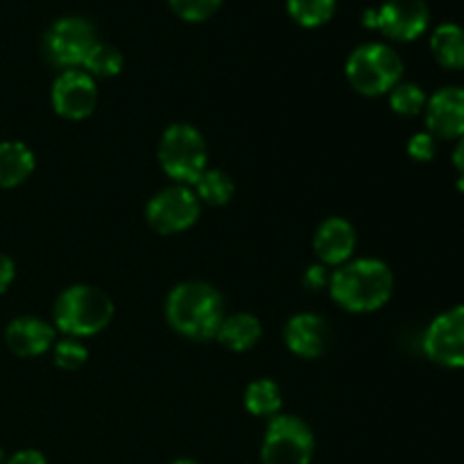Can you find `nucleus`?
Returning <instances> with one entry per match:
<instances>
[{
	"label": "nucleus",
	"mask_w": 464,
	"mask_h": 464,
	"mask_svg": "<svg viewBox=\"0 0 464 464\" xmlns=\"http://www.w3.org/2000/svg\"><path fill=\"white\" fill-rule=\"evenodd\" d=\"M36 157L23 140L0 143V188H16L34 172Z\"/></svg>",
	"instance_id": "obj_17"
},
{
	"label": "nucleus",
	"mask_w": 464,
	"mask_h": 464,
	"mask_svg": "<svg viewBox=\"0 0 464 464\" xmlns=\"http://www.w3.org/2000/svg\"><path fill=\"white\" fill-rule=\"evenodd\" d=\"M5 462H7V458H5V451L0 449V464H5Z\"/></svg>",
	"instance_id": "obj_32"
},
{
	"label": "nucleus",
	"mask_w": 464,
	"mask_h": 464,
	"mask_svg": "<svg viewBox=\"0 0 464 464\" xmlns=\"http://www.w3.org/2000/svg\"><path fill=\"white\" fill-rule=\"evenodd\" d=\"M426 125L435 139H460L464 136V89L444 86L426 102Z\"/></svg>",
	"instance_id": "obj_12"
},
{
	"label": "nucleus",
	"mask_w": 464,
	"mask_h": 464,
	"mask_svg": "<svg viewBox=\"0 0 464 464\" xmlns=\"http://www.w3.org/2000/svg\"><path fill=\"white\" fill-rule=\"evenodd\" d=\"M199 211H202V202L195 195L193 186L172 184L150 198L145 218L157 234L172 236L190 229L198 222Z\"/></svg>",
	"instance_id": "obj_7"
},
{
	"label": "nucleus",
	"mask_w": 464,
	"mask_h": 464,
	"mask_svg": "<svg viewBox=\"0 0 464 464\" xmlns=\"http://www.w3.org/2000/svg\"><path fill=\"white\" fill-rule=\"evenodd\" d=\"M170 464H199V462L188 460V458H181V460H175V462H170Z\"/></svg>",
	"instance_id": "obj_31"
},
{
	"label": "nucleus",
	"mask_w": 464,
	"mask_h": 464,
	"mask_svg": "<svg viewBox=\"0 0 464 464\" xmlns=\"http://www.w3.org/2000/svg\"><path fill=\"white\" fill-rule=\"evenodd\" d=\"M193 190L202 204H208V207H225L234 198L236 186L234 179L225 170H220V168H207L193 184Z\"/></svg>",
	"instance_id": "obj_20"
},
{
	"label": "nucleus",
	"mask_w": 464,
	"mask_h": 464,
	"mask_svg": "<svg viewBox=\"0 0 464 464\" xmlns=\"http://www.w3.org/2000/svg\"><path fill=\"white\" fill-rule=\"evenodd\" d=\"M430 21L424 0H385L376 9V30L392 41H415L426 32Z\"/></svg>",
	"instance_id": "obj_11"
},
{
	"label": "nucleus",
	"mask_w": 464,
	"mask_h": 464,
	"mask_svg": "<svg viewBox=\"0 0 464 464\" xmlns=\"http://www.w3.org/2000/svg\"><path fill=\"white\" fill-rule=\"evenodd\" d=\"M54 111L68 121H82L91 116L98 104V86L95 80L82 68H68L57 75L50 91Z\"/></svg>",
	"instance_id": "obj_10"
},
{
	"label": "nucleus",
	"mask_w": 464,
	"mask_h": 464,
	"mask_svg": "<svg viewBox=\"0 0 464 464\" xmlns=\"http://www.w3.org/2000/svg\"><path fill=\"white\" fill-rule=\"evenodd\" d=\"M285 344L299 358H320L329 352L331 326L317 313H297L284 331Z\"/></svg>",
	"instance_id": "obj_14"
},
{
	"label": "nucleus",
	"mask_w": 464,
	"mask_h": 464,
	"mask_svg": "<svg viewBox=\"0 0 464 464\" xmlns=\"http://www.w3.org/2000/svg\"><path fill=\"white\" fill-rule=\"evenodd\" d=\"M344 72L353 91L367 98H376L390 93L401 82L403 62L392 45L370 41L352 50Z\"/></svg>",
	"instance_id": "obj_4"
},
{
	"label": "nucleus",
	"mask_w": 464,
	"mask_h": 464,
	"mask_svg": "<svg viewBox=\"0 0 464 464\" xmlns=\"http://www.w3.org/2000/svg\"><path fill=\"white\" fill-rule=\"evenodd\" d=\"M54 365L62 367V370H80L86 361H89V349L82 344V340L77 338H63L59 343H54L53 347Z\"/></svg>",
	"instance_id": "obj_24"
},
{
	"label": "nucleus",
	"mask_w": 464,
	"mask_h": 464,
	"mask_svg": "<svg viewBox=\"0 0 464 464\" xmlns=\"http://www.w3.org/2000/svg\"><path fill=\"white\" fill-rule=\"evenodd\" d=\"M430 53L440 66L460 71L464 68V30L456 23H442L430 36Z\"/></svg>",
	"instance_id": "obj_18"
},
{
	"label": "nucleus",
	"mask_w": 464,
	"mask_h": 464,
	"mask_svg": "<svg viewBox=\"0 0 464 464\" xmlns=\"http://www.w3.org/2000/svg\"><path fill=\"white\" fill-rule=\"evenodd\" d=\"M5 464H48L45 456L41 451H34V449H23V451L14 453Z\"/></svg>",
	"instance_id": "obj_29"
},
{
	"label": "nucleus",
	"mask_w": 464,
	"mask_h": 464,
	"mask_svg": "<svg viewBox=\"0 0 464 464\" xmlns=\"http://www.w3.org/2000/svg\"><path fill=\"white\" fill-rule=\"evenodd\" d=\"M426 98L424 89L420 84H412V82H399L392 91H390V107L399 116H417L426 109Z\"/></svg>",
	"instance_id": "obj_23"
},
{
	"label": "nucleus",
	"mask_w": 464,
	"mask_h": 464,
	"mask_svg": "<svg viewBox=\"0 0 464 464\" xmlns=\"http://www.w3.org/2000/svg\"><path fill=\"white\" fill-rule=\"evenodd\" d=\"M394 275L381 258H352L331 272L329 293L349 313H374L390 302Z\"/></svg>",
	"instance_id": "obj_1"
},
{
	"label": "nucleus",
	"mask_w": 464,
	"mask_h": 464,
	"mask_svg": "<svg viewBox=\"0 0 464 464\" xmlns=\"http://www.w3.org/2000/svg\"><path fill=\"white\" fill-rule=\"evenodd\" d=\"M225 317V299L207 281H184L166 299L168 324L190 340H213Z\"/></svg>",
	"instance_id": "obj_2"
},
{
	"label": "nucleus",
	"mask_w": 464,
	"mask_h": 464,
	"mask_svg": "<svg viewBox=\"0 0 464 464\" xmlns=\"http://www.w3.org/2000/svg\"><path fill=\"white\" fill-rule=\"evenodd\" d=\"M168 5L181 21L202 23L220 9L222 0H168Z\"/></svg>",
	"instance_id": "obj_25"
},
{
	"label": "nucleus",
	"mask_w": 464,
	"mask_h": 464,
	"mask_svg": "<svg viewBox=\"0 0 464 464\" xmlns=\"http://www.w3.org/2000/svg\"><path fill=\"white\" fill-rule=\"evenodd\" d=\"M315 453V435L297 415L279 412L267 421L261 444L263 464H311Z\"/></svg>",
	"instance_id": "obj_6"
},
{
	"label": "nucleus",
	"mask_w": 464,
	"mask_h": 464,
	"mask_svg": "<svg viewBox=\"0 0 464 464\" xmlns=\"http://www.w3.org/2000/svg\"><path fill=\"white\" fill-rule=\"evenodd\" d=\"M458 188H460V190H464V177H462V179H460V181H458Z\"/></svg>",
	"instance_id": "obj_33"
},
{
	"label": "nucleus",
	"mask_w": 464,
	"mask_h": 464,
	"mask_svg": "<svg viewBox=\"0 0 464 464\" xmlns=\"http://www.w3.org/2000/svg\"><path fill=\"white\" fill-rule=\"evenodd\" d=\"M285 9L297 25L313 30L326 25L335 16L338 0H285Z\"/></svg>",
	"instance_id": "obj_21"
},
{
	"label": "nucleus",
	"mask_w": 464,
	"mask_h": 464,
	"mask_svg": "<svg viewBox=\"0 0 464 464\" xmlns=\"http://www.w3.org/2000/svg\"><path fill=\"white\" fill-rule=\"evenodd\" d=\"M113 320V302L95 285L75 284L62 290L53 308L54 329L66 338H91L107 329Z\"/></svg>",
	"instance_id": "obj_3"
},
{
	"label": "nucleus",
	"mask_w": 464,
	"mask_h": 464,
	"mask_svg": "<svg viewBox=\"0 0 464 464\" xmlns=\"http://www.w3.org/2000/svg\"><path fill=\"white\" fill-rule=\"evenodd\" d=\"M453 166H456L458 172L464 177V136L458 139L456 150H453Z\"/></svg>",
	"instance_id": "obj_30"
},
{
	"label": "nucleus",
	"mask_w": 464,
	"mask_h": 464,
	"mask_svg": "<svg viewBox=\"0 0 464 464\" xmlns=\"http://www.w3.org/2000/svg\"><path fill=\"white\" fill-rule=\"evenodd\" d=\"M98 44L93 23L82 16H63L45 32V54L62 71L82 68L86 54Z\"/></svg>",
	"instance_id": "obj_8"
},
{
	"label": "nucleus",
	"mask_w": 464,
	"mask_h": 464,
	"mask_svg": "<svg viewBox=\"0 0 464 464\" xmlns=\"http://www.w3.org/2000/svg\"><path fill=\"white\" fill-rule=\"evenodd\" d=\"M122 63H125V59H122V53L116 45L98 41L91 48V53L86 54L84 63H82V71L89 72L93 80L95 77H116L122 71Z\"/></svg>",
	"instance_id": "obj_22"
},
{
	"label": "nucleus",
	"mask_w": 464,
	"mask_h": 464,
	"mask_svg": "<svg viewBox=\"0 0 464 464\" xmlns=\"http://www.w3.org/2000/svg\"><path fill=\"white\" fill-rule=\"evenodd\" d=\"M5 343L16 356L36 358L54 347V326L41 317H16L5 331Z\"/></svg>",
	"instance_id": "obj_15"
},
{
	"label": "nucleus",
	"mask_w": 464,
	"mask_h": 464,
	"mask_svg": "<svg viewBox=\"0 0 464 464\" xmlns=\"http://www.w3.org/2000/svg\"><path fill=\"white\" fill-rule=\"evenodd\" d=\"M159 163L175 184L193 186L208 168V148L202 131L188 122L168 125L159 140Z\"/></svg>",
	"instance_id": "obj_5"
},
{
	"label": "nucleus",
	"mask_w": 464,
	"mask_h": 464,
	"mask_svg": "<svg viewBox=\"0 0 464 464\" xmlns=\"http://www.w3.org/2000/svg\"><path fill=\"white\" fill-rule=\"evenodd\" d=\"M14 276H16V266H14V261L7 254H0V295L7 293Z\"/></svg>",
	"instance_id": "obj_28"
},
{
	"label": "nucleus",
	"mask_w": 464,
	"mask_h": 464,
	"mask_svg": "<svg viewBox=\"0 0 464 464\" xmlns=\"http://www.w3.org/2000/svg\"><path fill=\"white\" fill-rule=\"evenodd\" d=\"M329 281H331V272L329 267L322 266V263L311 266L306 270V275H304V284H306L311 290L324 288V285H329Z\"/></svg>",
	"instance_id": "obj_27"
},
{
	"label": "nucleus",
	"mask_w": 464,
	"mask_h": 464,
	"mask_svg": "<svg viewBox=\"0 0 464 464\" xmlns=\"http://www.w3.org/2000/svg\"><path fill=\"white\" fill-rule=\"evenodd\" d=\"M261 335H263V326L256 315H252V313H234V315L225 317L216 340L222 344V347L243 353L256 347Z\"/></svg>",
	"instance_id": "obj_16"
},
{
	"label": "nucleus",
	"mask_w": 464,
	"mask_h": 464,
	"mask_svg": "<svg viewBox=\"0 0 464 464\" xmlns=\"http://www.w3.org/2000/svg\"><path fill=\"white\" fill-rule=\"evenodd\" d=\"M245 408L249 415L266 417V420L279 415L284 408V394H281L279 383H275L272 379H258L249 383L245 390Z\"/></svg>",
	"instance_id": "obj_19"
},
{
	"label": "nucleus",
	"mask_w": 464,
	"mask_h": 464,
	"mask_svg": "<svg viewBox=\"0 0 464 464\" xmlns=\"http://www.w3.org/2000/svg\"><path fill=\"white\" fill-rule=\"evenodd\" d=\"M408 154L415 161H430L438 154V139L430 131H420V134H415L408 140Z\"/></svg>",
	"instance_id": "obj_26"
},
{
	"label": "nucleus",
	"mask_w": 464,
	"mask_h": 464,
	"mask_svg": "<svg viewBox=\"0 0 464 464\" xmlns=\"http://www.w3.org/2000/svg\"><path fill=\"white\" fill-rule=\"evenodd\" d=\"M358 234L347 218H326L315 231L313 247H315L317 258L326 267H340L343 263L352 261L356 252Z\"/></svg>",
	"instance_id": "obj_13"
},
{
	"label": "nucleus",
	"mask_w": 464,
	"mask_h": 464,
	"mask_svg": "<svg viewBox=\"0 0 464 464\" xmlns=\"http://www.w3.org/2000/svg\"><path fill=\"white\" fill-rule=\"evenodd\" d=\"M424 352L442 367H464V306L449 308L430 322L424 334Z\"/></svg>",
	"instance_id": "obj_9"
}]
</instances>
